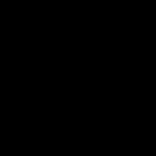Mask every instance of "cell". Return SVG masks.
I'll return each instance as SVG.
<instances>
[]
</instances>
